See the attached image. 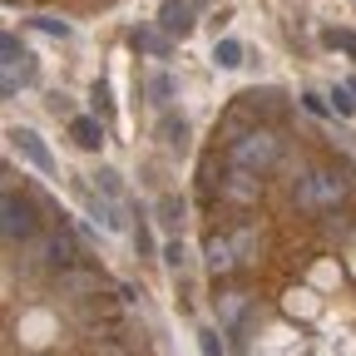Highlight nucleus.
I'll use <instances>...</instances> for the list:
<instances>
[{"instance_id": "obj_1", "label": "nucleus", "mask_w": 356, "mask_h": 356, "mask_svg": "<svg viewBox=\"0 0 356 356\" xmlns=\"http://www.w3.org/2000/svg\"><path fill=\"white\" fill-rule=\"evenodd\" d=\"M277 159H282V139L273 129H248V134H238V139L228 144V163H238V168H252V173H273L277 168Z\"/></svg>"}, {"instance_id": "obj_2", "label": "nucleus", "mask_w": 356, "mask_h": 356, "mask_svg": "<svg viewBox=\"0 0 356 356\" xmlns=\"http://www.w3.org/2000/svg\"><path fill=\"white\" fill-rule=\"evenodd\" d=\"M297 198L312 203V208H337V203L346 198V184H341V178H332V173H312Z\"/></svg>"}, {"instance_id": "obj_3", "label": "nucleus", "mask_w": 356, "mask_h": 356, "mask_svg": "<svg viewBox=\"0 0 356 356\" xmlns=\"http://www.w3.org/2000/svg\"><path fill=\"white\" fill-rule=\"evenodd\" d=\"M6 238L10 243H30L35 238V203L6 193Z\"/></svg>"}, {"instance_id": "obj_4", "label": "nucleus", "mask_w": 356, "mask_h": 356, "mask_svg": "<svg viewBox=\"0 0 356 356\" xmlns=\"http://www.w3.org/2000/svg\"><path fill=\"white\" fill-rule=\"evenodd\" d=\"M10 144H15V149H20V154H25V159H30V163H35V168L44 173V178H55V173H60L55 154L44 149V139H40L35 129H10Z\"/></svg>"}, {"instance_id": "obj_5", "label": "nucleus", "mask_w": 356, "mask_h": 356, "mask_svg": "<svg viewBox=\"0 0 356 356\" xmlns=\"http://www.w3.org/2000/svg\"><path fill=\"white\" fill-rule=\"evenodd\" d=\"M257 193H262V173L228 163V178H222V198H233V203H257Z\"/></svg>"}, {"instance_id": "obj_6", "label": "nucleus", "mask_w": 356, "mask_h": 356, "mask_svg": "<svg viewBox=\"0 0 356 356\" xmlns=\"http://www.w3.org/2000/svg\"><path fill=\"white\" fill-rule=\"evenodd\" d=\"M159 30L173 35V40H184L193 30V0H163L159 6Z\"/></svg>"}, {"instance_id": "obj_7", "label": "nucleus", "mask_w": 356, "mask_h": 356, "mask_svg": "<svg viewBox=\"0 0 356 356\" xmlns=\"http://www.w3.org/2000/svg\"><path fill=\"white\" fill-rule=\"evenodd\" d=\"M44 257H50V267H60V273H65V267H74V238H70V222H65V213L55 218V233H50V243H44Z\"/></svg>"}, {"instance_id": "obj_8", "label": "nucleus", "mask_w": 356, "mask_h": 356, "mask_svg": "<svg viewBox=\"0 0 356 356\" xmlns=\"http://www.w3.org/2000/svg\"><path fill=\"white\" fill-rule=\"evenodd\" d=\"M70 139H74L84 154H99V144H104V119H99V114H74V119H70Z\"/></svg>"}, {"instance_id": "obj_9", "label": "nucleus", "mask_w": 356, "mask_h": 356, "mask_svg": "<svg viewBox=\"0 0 356 356\" xmlns=\"http://www.w3.org/2000/svg\"><path fill=\"white\" fill-rule=\"evenodd\" d=\"M79 193H84V208L95 213V222H104L109 233H124V213H119V203H114V198H99L95 188H79Z\"/></svg>"}, {"instance_id": "obj_10", "label": "nucleus", "mask_w": 356, "mask_h": 356, "mask_svg": "<svg viewBox=\"0 0 356 356\" xmlns=\"http://www.w3.org/2000/svg\"><path fill=\"white\" fill-rule=\"evenodd\" d=\"M203 257H208V267H213V273H233V267H238V248H233L228 238H208Z\"/></svg>"}, {"instance_id": "obj_11", "label": "nucleus", "mask_w": 356, "mask_h": 356, "mask_svg": "<svg viewBox=\"0 0 356 356\" xmlns=\"http://www.w3.org/2000/svg\"><path fill=\"white\" fill-rule=\"evenodd\" d=\"M159 134H163V144H168L173 154H184V149H188V119H184V114H163Z\"/></svg>"}, {"instance_id": "obj_12", "label": "nucleus", "mask_w": 356, "mask_h": 356, "mask_svg": "<svg viewBox=\"0 0 356 356\" xmlns=\"http://www.w3.org/2000/svg\"><path fill=\"white\" fill-rule=\"evenodd\" d=\"M60 287H65V292H74V297L99 292V273H79V267H65V273H60Z\"/></svg>"}, {"instance_id": "obj_13", "label": "nucleus", "mask_w": 356, "mask_h": 356, "mask_svg": "<svg viewBox=\"0 0 356 356\" xmlns=\"http://www.w3.org/2000/svg\"><path fill=\"white\" fill-rule=\"evenodd\" d=\"M129 40L139 44V50H149L154 60H168V40H173V35H163V30H134Z\"/></svg>"}, {"instance_id": "obj_14", "label": "nucleus", "mask_w": 356, "mask_h": 356, "mask_svg": "<svg viewBox=\"0 0 356 356\" xmlns=\"http://www.w3.org/2000/svg\"><path fill=\"white\" fill-rule=\"evenodd\" d=\"M184 213H188V203L178 198V193H163L159 198V222H163V228H184Z\"/></svg>"}, {"instance_id": "obj_15", "label": "nucleus", "mask_w": 356, "mask_h": 356, "mask_svg": "<svg viewBox=\"0 0 356 356\" xmlns=\"http://www.w3.org/2000/svg\"><path fill=\"white\" fill-rule=\"evenodd\" d=\"M213 65H218V70H238V65H243V44H238V40H218V44H213Z\"/></svg>"}, {"instance_id": "obj_16", "label": "nucleus", "mask_w": 356, "mask_h": 356, "mask_svg": "<svg viewBox=\"0 0 356 356\" xmlns=\"http://www.w3.org/2000/svg\"><path fill=\"white\" fill-rule=\"evenodd\" d=\"M238 317H243V292H222V327L238 332Z\"/></svg>"}, {"instance_id": "obj_17", "label": "nucleus", "mask_w": 356, "mask_h": 356, "mask_svg": "<svg viewBox=\"0 0 356 356\" xmlns=\"http://www.w3.org/2000/svg\"><path fill=\"white\" fill-rule=\"evenodd\" d=\"M327 99H332V114H341V119H351V114H356V95H351L346 84H337Z\"/></svg>"}, {"instance_id": "obj_18", "label": "nucleus", "mask_w": 356, "mask_h": 356, "mask_svg": "<svg viewBox=\"0 0 356 356\" xmlns=\"http://www.w3.org/2000/svg\"><path fill=\"white\" fill-rule=\"evenodd\" d=\"M95 178H99V193H104V198H114V203L124 198V178H119L114 168H99Z\"/></svg>"}, {"instance_id": "obj_19", "label": "nucleus", "mask_w": 356, "mask_h": 356, "mask_svg": "<svg viewBox=\"0 0 356 356\" xmlns=\"http://www.w3.org/2000/svg\"><path fill=\"white\" fill-rule=\"evenodd\" d=\"M302 109H307V114H317V119H327V114H332V99L317 95V89H302Z\"/></svg>"}, {"instance_id": "obj_20", "label": "nucleus", "mask_w": 356, "mask_h": 356, "mask_svg": "<svg viewBox=\"0 0 356 356\" xmlns=\"http://www.w3.org/2000/svg\"><path fill=\"white\" fill-rule=\"evenodd\" d=\"M322 40H327V44H332V50H346V55H351V60H356V35H351V30H327V35H322Z\"/></svg>"}, {"instance_id": "obj_21", "label": "nucleus", "mask_w": 356, "mask_h": 356, "mask_svg": "<svg viewBox=\"0 0 356 356\" xmlns=\"http://www.w3.org/2000/svg\"><path fill=\"white\" fill-rule=\"evenodd\" d=\"M0 55H6V70H15L20 60H30V55L20 50V40H15V35H6V40H0Z\"/></svg>"}, {"instance_id": "obj_22", "label": "nucleus", "mask_w": 356, "mask_h": 356, "mask_svg": "<svg viewBox=\"0 0 356 356\" xmlns=\"http://www.w3.org/2000/svg\"><path fill=\"white\" fill-rule=\"evenodd\" d=\"M35 25H40L44 35H60V40H70V20H60V15H35Z\"/></svg>"}, {"instance_id": "obj_23", "label": "nucleus", "mask_w": 356, "mask_h": 356, "mask_svg": "<svg viewBox=\"0 0 356 356\" xmlns=\"http://www.w3.org/2000/svg\"><path fill=\"white\" fill-rule=\"evenodd\" d=\"M163 262L173 267V273H178V267L188 262V252H184V238H173V243H163Z\"/></svg>"}, {"instance_id": "obj_24", "label": "nucleus", "mask_w": 356, "mask_h": 356, "mask_svg": "<svg viewBox=\"0 0 356 356\" xmlns=\"http://www.w3.org/2000/svg\"><path fill=\"white\" fill-rule=\"evenodd\" d=\"M198 351H203V356H222V337H218L213 327H203V332H198Z\"/></svg>"}, {"instance_id": "obj_25", "label": "nucleus", "mask_w": 356, "mask_h": 356, "mask_svg": "<svg viewBox=\"0 0 356 356\" xmlns=\"http://www.w3.org/2000/svg\"><path fill=\"white\" fill-rule=\"evenodd\" d=\"M149 95H154L159 104H168V95H173V79H168V74H154V79H149Z\"/></svg>"}, {"instance_id": "obj_26", "label": "nucleus", "mask_w": 356, "mask_h": 356, "mask_svg": "<svg viewBox=\"0 0 356 356\" xmlns=\"http://www.w3.org/2000/svg\"><path fill=\"white\" fill-rule=\"evenodd\" d=\"M134 243H139V252H154V233H149V218L134 222Z\"/></svg>"}, {"instance_id": "obj_27", "label": "nucleus", "mask_w": 356, "mask_h": 356, "mask_svg": "<svg viewBox=\"0 0 356 356\" xmlns=\"http://www.w3.org/2000/svg\"><path fill=\"white\" fill-rule=\"evenodd\" d=\"M89 99H95V109H99V114H109V84L99 79V84H95V95H89Z\"/></svg>"}]
</instances>
